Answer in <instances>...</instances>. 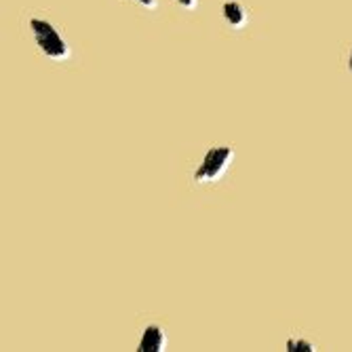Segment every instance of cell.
<instances>
[{"label":"cell","instance_id":"obj_1","mask_svg":"<svg viewBox=\"0 0 352 352\" xmlns=\"http://www.w3.org/2000/svg\"><path fill=\"white\" fill-rule=\"evenodd\" d=\"M30 30H32V36H34L38 49L47 57H51L55 61H66L70 57L72 49H70L66 36L61 34V30L53 21H49L45 17H32Z\"/></svg>","mask_w":352,"mask_h":352},{"label":"cell","instance_id":"obj_2","mask_svg":"<svg viewBox=\"0 0 352 352\" xmlns=\"http://www.w3.org/2000/svg\"><path fill=\"white\" fill-rule=\"evenodd\" d=\"M232 158H234V150L230 146H213V148H209L205 158H203V163L195 171V182L197 184L217 182L223 173L228 171Z\"/></svg>","mask_w":352,"mask_h":352},{"label":"cell","instance_id":"obj_3","mask_svg":"<svg viewBox=\"0 0 352 352\" xmlns=\"http://www.w3.org/2000/svg\"><path fill=\"white\" fill-rule=\"evenodd\" d=\"M167 348V336H165V329L156 323H150L144 333H142V340H140V346H138V352H163Z\"/></svg>","mask_w":352,"mask_h":352},{"label":"cell","instance_id":"obj_4","mask_svg":"<svg viewBox=\"0 0 352 352\" xmlns=\"http://www.w3.org/2000/svg\"><path fill=\"white\" fill-rule=\"evenodd\" d=\"M221 15H223V19L228 21V25L234 28V30H241L247 23V11H245V7L241 3H236V0H228V3H223Z\"/></svg>","mask_w":352,"mask_h":352},{"label":"cell","instance_id":"obj_5","mask_svg":"<svg viewBox=\"0 0 352 352\" xmlns=\"http://www.w3.org/2000/svg\"><path fill=\"white\" fill-rule=\"evenodd\" d=\"M287 350L289 352H314L316 346L312 342L300 338V340H287Z\"/></svg>","mask_w":352,"mask_h":352},{"label":"cell","instance_id":"obj_6","mask_svg":"<svg viewBox=\"0 0 352 352\" xmlns=\"http://www.w3.org/2000/svg\"><path fill=\"white\" fill-rule=\"evenodd\" d=\"M135 3H140V7H144V9H156L158 7V0H135Z\"/></svg>","mask_w":352,"mask_h":352},{"label":"cell","instance_id":"obj_7","mask_svg":"<svg viewBox=\"0 0 352 352\" xmlns=\"http://www.w3.org/2000/svg\"><path fill=\"white\" fill-rule=\"evenodd\" d=\"M177 3L184 7V9H197V5H199V0H177Z\"/></svg>","mask_w":352,"mask_h":352},{"label":"cell","instance_id":"obj_8","mask_svg":"<svg viewBox=\"0 0 352 352\" xmlns=\"http://www.w3.org/2000/svg\"><path fill=\"white\" fill-rule=\"evenodd\" d=\"M348 70H350V74H352V51H350V57H348Z\"/></svg>","mask_w":352,"mask_h":352}]
</instances>
